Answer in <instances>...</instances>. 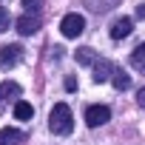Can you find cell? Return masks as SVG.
<instances>
[{"instance_id":"cell-1","label":"cell","mask_w":145,"mask_h":145,"mask_svg":"<svg viewBox=\"0 0 145 145\" xmlns=\"http://www.w3.org/2000/svg\"><path fill=\"white\" fill-rule=\"evenodd\" d=\"M48 128H51L54 134H60V137L71 134V128H74V117H71V108H68L65 103H57V105L51 108V114H48Z\"/></svg>"},{"instance_id":"cell-2","label":"cell","mask_w":145,"mask_h":145,"mask_svg":"<svg viewBox=\"0 0 145 145\" xmlns=\"http://www.w3.org/2000/svg\"><path fill=\"white\" fill-rule=\"evenodd\" d=\"M60 31H63V37H80L86 31V17L83 14H65L60 23Z\"/></svg>"},{"instance_id":"cell-3","label":"cell","mask_w":145,"mask_h":145,"mask_svg":"<svg viewBox=\"0 0 145 145\" xmlns=\"http://www.w3.org/2000/svg\"><path fill=\"white\" fill-rule=\"evenodd\" d=\"M108 120H111V108H108V105H88V108H86V125H88V128L105 125Z\"/></svg>"},{"instance_id":"cell-4","label":"cell","mask_w":145,"mask_h":145,"mask_svg":"<svg viewBox=\"0 0 145 145\" xmlns=\"http://www.w3.org/2000/svg\"><path fill=\"white\" fill-rule=\"evenodd\" d=\"M20 57H23V46H17V43L3 46V48H0V68H12V65H17Z\"/></svg>"},{"instance_id":"cell-5","label":"cell","mask_w":145,"mask_h":145,"mask_svg":"<svg viewBox=\"0 0 145 145\" xmlns=\"http://www.w3.org/2000/svg\"><path fill=\"white\" fill-rule=\"evenodd\" d=\"M37 29H40V17H37V14H31V12H26V14L17 20V31H20V34H26V37H29V34H34Z\"/></svg>"},{"instance_id":"cell-6","label":"cell","mask_w":145,"mask_h":145,"mask_svg":"<svg viewBox=\"0 0 145 145\" xmlns=\"http://www.w3.org/2000/svg\"><path fill=\"white\" fill-rule=\"evenodd\" d=\"M114 63H108V60H97L94 63V83H105V80H111V74H114Z\"/></svg>"},{"instance_id":"cell-7","label":"cell","mask_w":145,"mask_h":145,"mask_svg":"<svg viewBox=\"0 0 145 145\" xmlns=\"http://www.w3.org/2000/svg\"><path fill=\"white\" fill-rule=\"evenodd\" d=\"M131 29H134V20H131V17H120V20H114V26H111V37H114V40H122V37L131 34Z\"/></svg>"},{"instance_id":"cell-8","label":"cell","mask_w":145,"mask_h":145,"mask_svg":"<svg viewBox=\"0 0 145 145\" xmlns=\"http://www.w3.org/2000/svg\"><path fill=\"white\" fill-rule=\"evenodd\" d=\"M26 139L29 137L23 131H17V128H3V131H0V145H20Z\"/></svg>"},{"instance_id":"cell-9","label":"cell","mask_w":145,"mask_h":145,"mask_svg":"<svg viewBox=\"0 0 145 145\" xmlns=\"http://www.w3.org/2000/svg\"><path fill=\"white\" fill-rule=\"evenodd\" d=\"M9 97H20V86L17 83H0V103H6Z\"/></svg>"},{"instance_id":"cell-10","label":"cell","mask_w":145,"mask_h":145,"mask_svg":"<svg viewBox=\"0 0 145 145\" xmlns=\"http://www.w3.org/2000/svg\"><path fill=\"white\" fill-rule=\"evenodd\" d=\"M111 83H114V88H120V91H125V88L131 86V77L125 74L122 68H114V74H111Z\"/></svg>"},{"instance_id":"cell-11","label":"cell","mask_w":145,"mask_h":145,"mask_svg":"<svg viewBox=\"0 0 145 145\" xmlns=\"http://www.w3.org/2000/svg\"><path fill=\"white\" fill-rule=\"evenodd\" d=\"M131 65H134L137 71H145V43L131 51Z\"/></svg>"},{"instance_id":"cell-12","label":"cell","mask_w":145,"mask_h":145,"mask_svg":"<svg viewBox=\"0 0 145 145\" xmlns=\"http://www.w3.org/2000/svg\"><path fill=\"white\" fill-rule=\"evenodd\" d=\"M14 117H17V120H31V117H34V108H31V103L20 100V103L14 105Z\"/></svg>"},{"instance_id":"cell-13","label":"cell","mask_w":145,"mask_h":145,"mask_svg":"<svg viewBox=\"0 0 145 145\" xmlns=\"http://www.w3.org/2000/svg\"><path fill=\"white\" fill-rule=\"evenodd\" d=\"M77 63H80V65H94V63H97L94 48H77Z\"/></svg>"},{"instance_id":"cell-14","label":"cell","mask_w":145,"mask_h":145,"mask_svg":"<svg viewBox=\"0 0 145 145\" xmlns=\"http://www.w3.org/2000/svg\"><path fill=\"white\" fill-rule=\"evenodd\" d=\"M9 23H12V14L6 6H0V31H9Z\"/></svg>"},{"instance_id":"cell-15","label":"cell","mask_w":145,"mask_h":145,"mask_svg":"<svg viewBox=\"0 0 145 145\" xmlns=\"http://www.w3.org/2000/svg\"><path fill=\"white\" fill-rule=\"evenodd\" d=\"M23 6H26V12H31V14H37V12L43 9V0H23Z\"/></svg>"},{"instance_id":"cell-16","label":"cell","mask_w":145,"mask_h":145,"mask_svg":"<svg viewBox=\"0 0 145 145\" xmlns=\"http://www.w3.org/2000/svg\"><path fill=\"white\" fill-rule=\"evenodd\" d=\"M65 88H68V91H74V88H77V80H74V77H68V80H65Z\"/></svg>"},{"instance_id":"cell-17","label":"cell","mask_w":145,"mask_h":145,"mask_svg":"<svg viewBox=\"0 0 145 145\" xmlns=\"http://www.w3.org/2000/svg\"><path fill=\"white\" fill-rule=\"evenodd\" d=\"M137 103L145 108V88H139V94H137Z\"/></svg>"},{"instance_id":"cell-18","label":"cell","mask_w":145,"mask_h":145,"mask_svg":"<svg viewBox=\"0 0 145 145\" xmlns=\"http://www.w3.org/2000/svg\"><path fill=\"white\" fill-rule=\"evenodd\" d=\"M137 17H145V3H142V6H137Z\"/></svg>"}]
</instances>
